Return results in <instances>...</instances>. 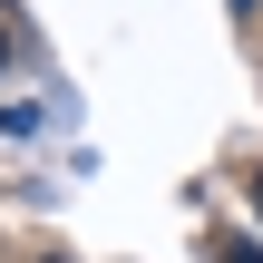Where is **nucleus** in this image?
<instances>
[{"mask_svg": "<svg viewBox=\"0 0 263 263\" xmlns=\"http://www.w3.org/2000/svg\"><path fill=\"white\" fill-rule=\"evenodd\" d=\"M224 263H263V244H224Z\"/></svg>", "mask_w": 263, "mask_h": 263, "instance_id": "obj_1", "label": "nucleus"}, {"mask_svg": "<svg viewBox=\"0 0 263 263\" xmlns=\"http://www.w3.org/2000/svg\"><path fill=\"white\" fill-rule=\"evenodd\" d=\"M244 195H254V215H263V176H254V185H244Z\"/></svg>", "mask_w": 263, "mask_h": 263, "instance_id": "obj_2", "label": "nucleus"}, {"mask_svg": "<svg viewBox=\"0 0 263 263\" xmlns=\"http://www.w3.org/2000/svg\"><path fill=\"white\" fill-rule=\"evenodd\" d=\"M0 68H10V29H0Z\"/></svg>", "mask_w": 263, "mask_h": 263, "instance_id": "obj_3", "label": "nucleus"}, {"mask_svg": "<svg viewBox=\"0 0 263 263\" xmlns=\"http://www.w3.org/2000/svg\"><path fill=\"white\" fill-rule=\"evenodd\" d=\"M234 10H244V20H254V0H234Z\"/></svg>", "mask_w": 263, "mask_h": 263, "instance_id": "obj_4", "label": "nucleus"}]
</instances>
